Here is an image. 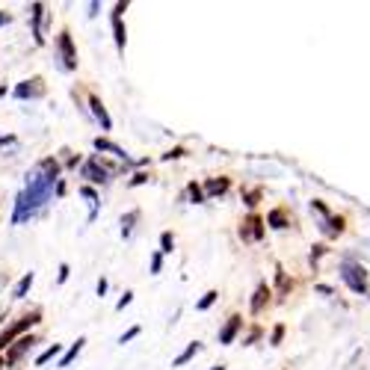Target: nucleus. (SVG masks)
Returning a JSON list of instances; mask_svg holds the SVG:
<instances>
[{
  "instance_id": "1",
  "label": "nucleus",
  "mask_w": 370,
  "mask_h": 370,
  "mask_svg": "<svg viewBox=\"0 0 370 370\" xmlns=\"http://www.w3.org/2000/svg\"><path fill=\"white\" fill-rule=\"evenodd\" d=\"M60 160L57 157H42L24 178V190L15 196V207H12V226H27V222L48 214L50 202H54V190L60 184Z\"/></svg>"
},
{
  "instance_id": "25",
  "label": "nucleus",
  "mask_w": 370,
  "mask_h": 370,
  "mask_svg": "<svg viewBox=\"0 0 370 370\" xmlns=\"http://www.w3.org/2000/svg\"><path fill=\"white\" fill-rule=\"evenodd\" d=\"M275 285H279V294L285 296L290 287H294V282H287V273L282 270V267H275Z\"/></svg>"
},
{
  "instance_id": "36",
  "label": "nucleus",
  "mask_w": 370,
  "mask_h": 370,
  "mask_svg": "<svg viewBox=\"0 0 370 370\" xmlns=\"http://www.w3.org/2000/svg\"><path fill=\"white\" fill-rule=\"evenodd\" d=\"M184 154H187L184 149H172V151H166V154H163V160H178V157H184Z\"/></svg>"
},
{
  "instance_id": "6",
  "label": "nucleus",
  "mask_w": 370,
  "mask_h": 370,
  "mask_svg": "<svg viewBox=\"0 0 370 370\" xmlns=\"http://www.w3.org/2000/svg\"><path fill=\"white\" fill-rule=\"evenodd\" d=\"M125 12H128V0H125V4H116L113 6V15H110L113 39H116V50H118V54H125V45H128V30H125V21H122Z\"/></svg>"
},
{
  "instance_id": "40",
  "label": "nucleus",
  "mask_w": 370,
  "mask_h": 370,
  "mask_svg": "<svg viewBox=\"0 0 370 370\" xmlns=\"http://www.w3.org/2000/svg\"><path fill=\"white\" fill-rule=\"evenodd\" d=\"M0 145H15V137H12V134H0Z\"/></svg>"
},
{
  "instance_id": "17",
  "label": "nucleus",
  "mask_w": 370,
  "mask_h": 370,
  "mask_svg": "<svg viewBox=\"0 0 370 370\" xmlns=\"http://www.w3.org/2000/svg\"><path fill=\"white\" fill-rule=\"evenodd\" d=\"M81 196H83V199L89 202V222H95V217H98V210H101V199H98V193L95 190H92V187H81Z\"/></svg>"
},
{
  "instance_id": "3",
  "label": "nucleus",
  "mask_w": 370,
  "mask_h": 370,
  "mask_svg": "<svg viewBox=\"0 0 370 370\" xmlns=\"http://www.w3.org/2000/svg\"><path fill=\"white\" fill-rule=\"evenodd\" d=\"M39 320H42V311L36 308L33 314L21 317V320H15V323H12V326H6L4 332H0V352H4V350H9L12 343L18 341V338H24V335H27V332H30V329H33V326H36Z\"/></svg>"
},
{
  "instance_id": "38",
  "label": "nucleus",
  "mask_w": 370,
  "mask_h": 370,
  "mask_svg": "<svg viewBox=\"0 0 370 370\" xmlns=\"http://www.w3.org/2000/svg\"><path fill=\"white\" fill-rule=\"evenodd\" d=\"M314 290H317V294H323V296H332V294H335V290L329 287V285H317Z\"/></svg>"
},
{
  "instance_id": "11",
  "label": "nucleus",
  "mask_w": 370,
  "mask_h": 370,
  "mask_svg": "<svg viewBox=\"0 0 370 370\" xmlns=\"http://www.w3.org/2000/svg\"><path fill=\"white\" fill-rule=\"evenodd\" d=\"M36 343H39V341H36L33 335H24V338H18V341L12 343L9 350H6V364H18V362L24 359V355H27V352L36 347Z\"/></svg>"
},
{
  "instance_id": "4",
  "label": "nucleus",
  "mask_w": 370,
  "mask_h": 370,
  "mask_svg": "<svg viewBox=\"0 0 370 370\" xmlns=\"http://www.w3.org/2000/svg\"><path fill=\"white\" fill-rule=\"evenodd\" d=\"M113 175H116V169H110L98 154H89V160L81 166V178H86L92 184H101V187H104V184H110Z\"/></svg>"
},
{
  "instance_id": "12",
  "label": "nucleus",
  "mask_w": 370,
  "mask_h": 370,
  "mask_svg": "<svg viewBox=\"0 0 370 370\" xmlns=\"http://www.w3.org/2000/svg\"><path fill=\"white\" fill-rule=\"evenodd\" d=\"M240 329H243V317L240 314H231L228 320H226V326L219 329V335H217L222 347H231V343L237 341V335H240Z\"/></svg>"
},
{
  "instance_id": "2",
  "label": "nucleus",
  "mask_w": 370,
  "mask_h": 370,
  "mask_svg": "<svg viewBox=\"0 0 370 370\" xmlns=\"http://www.w3.org/2000/svg\"><path fill=\"white\" fill-rule=\"evenodd\" d=\"M338 273H341V282L347 285L352 294H359V296H370V282H367V270L362 267L359 261H352L350 255L341 261V267H338Z\"/></svg>"
},
{
  "instance_id": "31",
  "label": "nucleus",
  "mask_w": 370,
  "mask_h": 370,
  "mask_svg": "<svg viewBox=\"0 0 370 370\" xmlns=\"http://www.w3.org/2000/svg\"><path fill=\"white\" fill-rule=\"evenodd\" d=\"M329 252V249L323 246V243H317V246H311V263H314V267H317V261H320L323 255Z\"/></svg>"
},
{
  "instance_id": "14",
  "label": "nucleus",
  "mask_w": 370,
  "mask_h": 370,
  "mask_svg": "<svg viewBox=\"0 0 370 370\" xmlns=\"http://www.w3.org/2000/svg\"><path fill=\"white\" fill-rule=\"evenodd\" d=\"M89 107H92V116H95V122L101 125V130H113V118H110L107 107L101 104L98 95H89Z\"/></svg>"
},
{
  "instance_id": "10",
  "label": "nucleus",
  "mask_w": 370,
  "mask_h": 370,
  "mask_svg": "<svg viewBox=\"0 0 370 370\" xmlns=\"http://www.w3.org/2000/svg\"><path fill=\"white\" fill-rule=\"evenodd\" d=\"M45 18H48V12H45V4H30V21H33V42L42 48L45 45Z\"/></svg>"
},
{
  "instance_id": "13",
  "label": "nucleus",
  "mask_w": 370,
  "mask_h": 370,
  "mask_svg": "<svg viewBox=\"0 0 370 370\" xmlns=\"http://www.w3.org/2000/svg\"><path fill=\"white\" fill-rule=\"evenodd\" d=\"M270 296H273V287H270L267 282H258L255 294H252V302H249V311H252V314H261L263 306L270 302Z\"/></svg>"
},
{
  "instance_id": "41",
  "label": "nucleus",
  "mask_w": 370,
  "mask_h": 370,
  "mask_svg": "<svg viewBox=\"0 0 370 370\" xmlns=\"http://www.w3.org/2000/svg\"><path fill=\"white\" fill-rule=\"evenodd\" d=\"M9 21H12V15H9V12H0V27H6Z\"/></svg>"
},
{
  "instance_id": "7",
  "label": "nucleus",
  "mask_w": 370,
  "mask_h": 370,
  "mask_svg": "<svg viewBox=\"0 0 370 370\" xmlns=\"http://www.w3.org/2000/svg\"><path fill=\"white\" fill-rule=\"evenodd\" d=\"M92 149H95L98 154H113L116 160H122L125 166H137V160H130L128 151L122 149V145H116V142L107 139V137H95V139H92Z\"/></svg>"
},
{
  "instance_id": "9",
  "label": "nucleus",
  "mask_w": 370,
  "mask_h": 370,
  "mask_svg": "<svg viewBox=\"0 0 370 370\" xmlns=\"http://www.w3.org/2000/svg\"><path fill=\"white\" fill-rule=\"evenodd\" d=\"M263 234H267V219H261L258 214H252L240 226V237H243V240L258 243V240H263Z\"/></svg>"
},
{
  "instance_id": "42",
  "label": "nucleus",
  "mask_w": 370,
  "mask_h": 370,
  "mask_svg": "<svg viewBox=\"0 0 370 370\" xmlns=\"http://www.w3.org/2000/svg\"><path fill=\"white\" fill-rule=\"evenodd\" d=\"M98 9H101V4H89V18H95Z\"/></svg>"
},
{
  "instance_id": "22",
  "label": "nucleus",
  "mask_w": 370,
  "mask_h": 370,
  "mask_svg": "<svg viewBox=\"0 0 370 370\" xmlns=\"http://www.w3.org/2000/svg\"><path fill=\"white\" fill-rule=\"evenodd\" d=\"M137 219H139V210H137V207H134V210H128V214L122 217V237H125V240H128L130 234H134Z\"/></svg>"
},
{
  "instance_id": "23",
  "label": "nucleus",
  "mask_w": 370,
  "mask_h": 370,
  "mask_svg": "<svg viewBox=\"0 0 370 370\" xmlns=\"http://www.w3.org/2000/svg\"><path fill=\"white\" fill-rule=\"evenodd\" d=\"M187 196H190V202H193V205H205V202H207L205 187H202V184H196V181L187 184Z\"/></svg>"
},
{
  "instance_id": "37",
  "label": "nucleus",
  "mask_w": 370,
  "mask_h": 370,
  "mask_svg": "<svg viewBox=\"0 0 370 370\" xmlns=\"http://www.w3.org/2000/svg\"><path fill=\"white\" fill-rule=\"evenodd\" d=\"M95 290H98V296L104 299V294L110 290V282H107V279H98V287H95Z\"/></svg>"
},
{
  "instance_id": "33",
  "label": "nucleus",
  "mask_w": 370,
  "mask_h": 370,
  "mask_svg": "<svg viewBox=\"0 0 370 370\" xmlns=\"http://www.w3.org/2000/svg\"><path fill=\"white\" fill-rule=\"evenodd\" d=\"M69 275H71V267H69V263H60V273H57V285H65V282H69Z\"/></svg>"
},
{
  "instance_id": "32",
  "label": "nucleus",
  "mask_w": 370,
  "mask_h": 370,
  "mask_svg": "<svg viewBox=\"0 0 370 370\" xmlns=\"http://www.w3.org/2000/svg\"><path fill=\"white\" fill-rule=\"evenodd\" d=\"M139 332H142V329H139V326H130V329H128V332H125L122 338H118V343H122V347H125V343H130V341H134V338H137Z\"/></svg>"
},
{
  "instance_id": "18",
  "label": "nucleus",
  "mask_w": 370,
  "mask_h": 370,
  "mask_svg": "<svg viewBox=\"0 0 370 370\" xmlns=\"http://www.w3.org/2000/svg\"><path fill=\"white\" fill-rule=\"evenodd\" d=\"M83 347H86V338H77V341L71 343V347L62 352V359H60V367H69V364H71V362L77 359V355H81V350H83Z\"/></svg>"
},
{
  "instance_id": "16",
  "label": "nucleus",
  "mask_w": 370,
  "mask_h": 370,
  "mask_svg": "<svg viewBox=\"0 0 370 370\" xmlns=\"http://www.w3.org/2000/svg\"><path fill=\"white\" fill-rule=\"evenodd\" d=\"M199 352H202V343H199V341L187 343V350H184L181 355H175V359H172V367H184L187 362H193V359H196V355H199Z\"/></svg>"
},
{
  "instance_id": "29",
  "label": "nucleus",
  "mask_w": 370,
  "mask_h": 370,
  "mask_svg": "<svg viewBox=\"0 0 370 370\" xmlns=\"http://www.w3.org/2000/svg\"><path fill=\"white\" fill-rule=\"evenodd\" d=\"M149 181H151L149 172H137V175L128 181V187H142V184H149Z\"/></svg>"
},
{
  "instance_id": "44",
  "label": "nucleus",
  "mask_w": 370,
  "mask_h": 370,
  "mask_svg": "<svg viewBox=\"0 0 370 370\" xmlns=\"http://www.w3.org/2000/svg\"><path fill=\"white\" fill-rule=\"evenodd\" d=\"M210 370H226V364H217V367H210Z\"/></svg>"
},
{
  "instance_id": "34",
  "label": "nucleus",
  "mask_w": 370,
  "mask_h": 370,
  "mask_svg": "<svg viewBox=\"0 0 370 370\" xmlns=\"http://www.w3.org/2000/svg\"><path fill=\"white\" fill-rule=\"evenodd\" d=\"M243 199H246V205H249V207H255V205H258V199H261V190H252V193H243Z\"/></svg>"
},
{
  "instance_id": "27",
  "label": "nucleus",
  "mask_w": 370,
  "mask_h": 370,
  "mask_svg": "<svg viewBox=\"0 0 370 370\" xmlns=\"http://www.w3.org/2000/svg\"><path fill=\"white\" fill-rule=\"evenodd\" d=\"M149 267H151V275H160L163 273V252H160V249H157V252H151Z\"/></svg>"
},
{
  "instance_id": "45",
  "label": "nucleus",
  "mask_w": 370,
  "mask_h": 370,
  "mask_svg": "<svg viewBox=\"0 0 370 370\" xmlns=\"http://www.w3.org/2000/svg\"><path fill=\"white\" fill-rule=\"evenodd\" d=\"M0 367H4V359H0Z\"/></svg>"
},
{
  "instance_id": "28",
  "label": "nucleus",
  "mask_w": 370,
  "mask_h": 370,
  "mask_svg": "<svg viewBox=\"0 0 370 370\" xmlns=\"http://www.w3.org/2000/svg\"><path fill=\"white\" fill-rule=\"evenodd\" d=\"M282 338H285V323H275L273 326V335H270V347H279Z\"/></svg>"
},
{
  "instance_id": "24",
  "label": "nucleus",
  "mask_w": 370,
  "mask_h": 370,
  "mask_svg": "<svg viewBox=\"0 0 370 370\" xmlns=\"http://www.w3.org/2000/svg\"><path fill=\"white\" fill-rule=\"evenodd\" d=\"M217 299H219V290H207V294H205L199 302H196V311H207V308L214 306Z\"/></svg>"
},
{
  "instance_id": "20",
  "label": "nucleus",
  "mask_w": 370,
  "mask_h": 370,
  "mask_svg": "<svg viewBox=\"0 0 370 370\" xmlns=\"http://www.w3.org/2000/svg\"><path fill=\"white\" fill-rule=\"evenodd\" d=\"M33 282H36V275H33V273H24V275H21V282L15 285V290H12V296H15V299H24V296L30 294Z\"/></svg>"
},
{
  "instance_id": "15",
  "label": "nucleus",
  "mask_w": 370,
  "mask_h": 370,
  "mask_svg": "<svg viewBox=\"0 0 370 370\" xmlns=\"http://www.w3.org/2000/svg\"><path fill=\"white\" fill-rule=\"evenodd\" d=\"M228 187H231L228 178H210V181H205V196L207 199H217V196H226Z\"/></svg>"
},
{
  "instance_id": "8",
  "label": "nucleus",
  "mask_w": 370,
  "mask_h": 370,
  "mask_svg": "<svg viewBox=\"0 0 370 370\" xmlns=\"http://www.w3.org/2000/svg\"><path fill=\"white\" fill-rule=\"evenodd\" d=\"M45 83H42V77H33V81H24V83H18L15 89H12V95H15L18 101H39V98H45Z\"/></svg>"
},
{
  "instance_id": "21",
  "label": "nucleus",
  "mask_w": 370,
  "mask_h": 370,
  "mask_svg": "<svg viewBox=\"0 0 370 370\" xmlns=\"http://www.w3.org/2000/svg\"><path fill=\"white\" fill-rule=\"evenodd\" d=\"M54 359H62V347H60V343H50V347L36 359V367H45L48 362H54Z\"/></svg>"
},
{
  "instance_id": "19",
  "label": "nucleus",
  "mask_w": 370,
  "mask_h": 370,
  "mask_svg": "<svg viewBox=\"0 0 370 370\" xmlns=\"http://www.w3.org/2000/svg\"><path fill=\"white\" fill-rule=\"evenodd\" d=\"M267 226H270V228H275V231H282V228H287V226H290V219L285 217V210H282V207H273L270 214H267Z\"/></svg>"
},
{
  "instance_id": "30",
  "label": "nucleus",
  "mask_w": 370,
  "mask_h": 370,
  "mask_svg": "<svg viewBox=\"0 0 370 370\" xmlns=\"http://www.w3.org/2000/svg\"><path fill=\"white\" fill-rule=\"evenodd\" d=\"M130 302H134V294H130V290H125V294L118 296V302H116V311H125Z\"/></svg>"
},
{
  "instance_id": "5",
  "label": "nucleus",
  "mask_w": 370,
  "mask_h": 370,
  "mask_svg": "<svg viewBox=\"0 0 370 370\" xmlns=\"http://www.w3.org/2000/svg\"><path fill=\"white\" fill-rule=\"evenodd\" d=\"M57 60H60V69L62 71H77V50H74V42H71V33L69 30H62L57 36Z\"/></svg>"
},
{
  "instance_id": "35",
  "label": "nucleus",
  "mask_w": 370,
  "mask_h": 370,
  "mask_svg": "<svg viewBox=\"0 0 370 370\" xmlns=\"http://www.w3.org/2000/svg\"><path fill=\"white\" fill-rule=\"evenodd\" d=\"M261 338V329H252V332H249L246 338H243V347H252V343Z\"/></svg>"
},
{
  "instance_id": "43",
  "label": "nucleus",
  "mask_w": 370,
  "mask_h": 370,
  "mask_svg": "<svg viewBox=\"0 0 370 370\" xmlns=\"http://www.w3.org/2000/svg\"><path fill=\"white\" fill-rule=\"evenodd\" d=\"M6 92H9V86H6V83H0V98H6Z\"/></svg>"
},
{
  "instance_id": "26",
  "label": "nucleus",
  "mask_w": 370,
  "mask_h": 370,
  "mask_svg": "<svg viewBox=\"0 0 370 370\" xmlns=\"http://www.w3.org/2000/svg\"><path fill=\"white\" fill-rule=\"evenodd\" d=\"M160 252H163V255H172V252H175V237H172V231H163V234H160Z\"/></svg>"
},
{
  "instance_id": "39",
  "label": "nucleus",
  "mask_w": 370,
  "mask_h": 370,
  "mask_svg": "<svg viewBox=\"0 0 370 370\" xmlns=\"http://www.w3.org/2000/svg\"><path fill=\"white\" fill-rule=\"evenodd\" d=\"M54 196H57V199H62V196H65V181L60 178V184H57V190H54Z\"/></svg>"
}]
</instances>
